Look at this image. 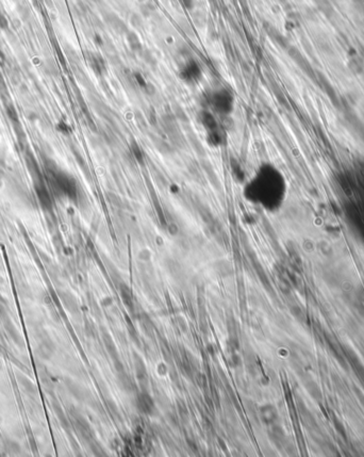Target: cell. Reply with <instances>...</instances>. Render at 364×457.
Here are the masks:
<instances>
[{"mask_svg": "<svg viewBox=\"0 0 364 457\" xmlns=\"http://www.w3.org/2000/svg\"><path fill=\"white\" fill-rule=\"evenodd\" d=\"M243 193L250 202L275 208L284 198V178L274 166L264 163L245 184Z\"/></svg>", "mask_w": 364, "mask_h": 457, "instance_id": "1", "label": "cell"}, {"mask_svg": "<svg viewBox=\"0 0 364 457\" xmlns=\"http://www.w3.org/2000/svg\"><path fill=\"white\" fill-rule=\"evenodd\" d=\"M208 104L214 114L228 116L234 110V96L229 90L220 88L209 94Z\"/></svg>", "mask_w": 364, "mask_h": 457, "instance_id": "2", "label": "cell"}, {"mask_svg": "<svg viewBox=\"0 0 364 457\" xmlns=\"http://www.w3.org/2000/svg\"><path fill=\"white\" fill-rule=\"evenodd\" d=\"M54 186L61 193L68 198H75L77 195V186L74 179L64 173L58 172L54 174Z\"/></svg>", "mask_w": 364, "mask_h": 457, "instance_id": "3", "label": "cell"}, {"mask_svg": "<svg viewBox=\"0 0 364 457\" xmlns=\"http://www.w3.org/2000/svg\"><path fill=\"white\" fill-rule=\"evenodd\" d=\"M180 77L186 84H193L198 82L202 77V68L196 61L188 60L180 70Z\"/></svg>", "mask_w": 364, "mask_h": 457, "instance_id": "4", "label": "cell"}, {"mask_svg": "<svg viewBox=\"0 0 364 457\" xmlns=\"http://www.w3.org/2000/svg\"><path fill=\"white\" fill-rule=\"evenodd\" d=\"M36 196L38 200L44 209L49 210L52 207V195L49 194L48 190L46 189V186L43 184V182H36Z\"/></svg>", "mask_w": 364, "mask_h": 457, "instance_id": "5", "label": "cell"}, {"mask_svg": "<svg viewBox=\"0 0 364 457\" xmlns=\"http://www.w3.org/2000/svg\"><path fill=\"white\" fill-rule=\"evenodd\" d=\"M140 407H142V410L145 412H150L152 410V407H154V404L152 402V400L150 396H143L142 398H140Z\"/></svg>", "mask_w": 364, "mask_h": 457, "instance_id": "6", "label": "cell"}]
</instances>
